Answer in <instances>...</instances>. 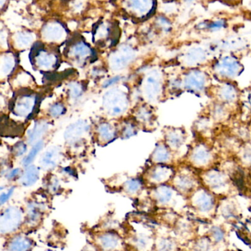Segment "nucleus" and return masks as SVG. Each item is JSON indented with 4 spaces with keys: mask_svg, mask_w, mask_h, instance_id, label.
Returning <instances> with one entry per match:
<instances>
[{
    "mask_svg": "<svg viewBox=\"0 0 251 251\" xmlns=\"http://www.w3.org/2000/svg\"><path fill=\"white\" fill-rule=\"evenodd\" d=\"M131 117L140 128L153 129L156 125V116L153 106L148 103H139L131 110Z\"/></svg>",
    "mask_w": 251,
    "mask_h": 251,
    "instance_id": "10",
    "label": "nucleus"
},
{
    "mask_svg": "<svg viewBox=\"0 0 251 251\" xmlns=\"http://www.w3.org/2000/svg\"><path fill=\"white\" fill-rule=\"evenodd\" d=\"M228 26L226 19L219 18L213 20H206L200 22L198 25V29L200 30L208 31L211 32H218L224 30Z\"/></svg>",
    "mask_w": 251,
    "mask_h": 251,
    "instance_id": "28",
    "label": "nucleus"
},
{
    "mask_svg": "<svg viewBox=\"0 0 251 251\" xmlns=\"http://www.w3.org/2000/svg\"><path fill=\"white\" fill-rule=\"evenodd\" d=\"M32 240L23 234L13 236L7 245V251H31L33 247Z\"/></svg>",
    "mask_w": 251,
    "mask_h": 251,
    "instance_id": "23",
    "label": "nucleus"
},
{
    "mask_svg": "<svg viewBox=\"0 0 251 251\" xmlns=\"http://www.w3.org/2000/svg\"><path fill=\"white\" fill-rule=\"evenodd\" d=\"M93 128L87 120L80 119L73 122L65 129L64 141L66 146L75 153L82 152L92 134Z\"/></svg>",
    "mask_w": 251,
    "mask_h": 251,
    "instance_id": "4",
    "label": "nucleus"
},
{
    "mask_svg": "<svg viewBox=\"0 0 251 251\" xmlns=\"http://www.w3.org/2000/svg\"><path fill=\"white\" fill-rule=\"evenodd\" d=\"M164 143L173 152L181 149L185 142V131L177 127H166L164 129Z\"/></svg>",
    "mask_w": 251,
    "mask_h": 251,
    "instance_id": "15",
    "label": "nucleus"
},
{
    "mask_svg": "<svg viewBox=\"0 0 251 251\" xmlns=\"http://www.w3.org/2000/svg\"><path fill=\"white\" fill-rule=\"evenodd\" d=\"M175 174L176 169L171 165L152 164L145 171L143 180L148 184L158 186L171 181Z\"/></svg>",
    "mask_w": 251,
    "mask_h": 251,
    "instance_id": "9",
    "label": "nucleus"
},
{
    "mask_svg": "<svg viewBox=\"0 0 251 251\" xmlns=\"http://www.w3.org/2000/svg\"><path fill=\"white\" fill-rule=\"evenodd\" d=\"M123 79V76L120 75H116L113 77L106 79L102 84L103 88H110L112 87L117 86L118 84Z\"/></svg>",
    "mask_w": 251,
    "mask_h": 251,
    "instance_id": "38",
    "label": "nucleus"
},
{
    "mask_svg": "<svg viewBox=\"0 0 251 251\" xmlns=\"http://www.w3.org/2000/svg\"><path fill=\"white\" fill-rule=\"evenodd\" d=\"M41 178V168L32 164L23 168V172L16 182L23 187H31L35 185Z\"/></svg>",
    "mask_w": 251,
    "mask_h": 251,
    "instance_id": "20",
    "label": "nucleus"
},
{
    "mask_svg": "<svg viewBox=\"0 0 251 251\" xmlns=\"http://www.w3.org/2000/svg\"><path fill=\"white\" fill-rule=\"evenodd\" d=\"M23 172V168L16 167V168H11L4 174L3 176L4 177L7 181H17L19 177Z\"/></svg>",
    "mask_w": 251,
    "mask_h": 251,
    "instance_id": "35",
    "label": "nucleus"
},
{
    "mask_svg": "<svg viewBox=\"0 0 251 251\" xmlns=\"http://www.w3.org/2000/svg\"><path fill=\"white\" fill-rule=\"evenodd\" d=\"M118 126L119 137L124 140L131 138L138 133L140 127L132 118H127L121 121Z\"/></svg>",
    "mask_w": 251,
    "mask_h": 251,
    "instance_id": "25",
    "label": "nucleus"
},
{
    "mask_svg": "<svg viewBox=\"0 0 251 251\" xmlns=\"http://www.w3.org/2000/svg\"><path fill=\"white\" fill-rule=\"evenodd\" d=\"M9 101L10 100L7 99V94L3 93L1 90H0V111L4 108H8Z\"/></svg>",
    "mask_w": 251,
    "mask_h": 251,
    "instance_id": "39",
    "label": "nucleus"
},
{
    "mask_svg": "<svg viewBox=\"0 0 251 251\" xmlns=\"http://www.w3.org/2000/svg\"><path fill=\"white\" fill-rule=\"evenodd\" d=\"M166 90V80L162 71L151 69L143 74L139 91L143 101L151 105L157 104Z\"/></svg>",
    "mask_w": 251,
    "mask_h": 251,
    "instance_id": "2",
    "label": "nucleus"
},
{
    "mask_svg": "<svg viewBox=\"0 0 251 251\" xmlns=\"http://www.w3.org/2000/svg\"><path fill=\"white\" fill-rule=\"evenodd\" d=\"M191 159L195 163H203L206 159V152L201 149H197L193 151V154L191 155Z\"/></svg>",
    "mask_w": 251,
    "mask_h": 251,
    "instance_id": "37",
    "label": "nucleus"
},
{
    "mask_svg": "<svg viewBox=\"0 0 251 251\" xmlns=\"http://www.w3.org/2000/svg\"><path fill=\"white\" fill-rule=\"evenodd\" d=\"M205 52L201 48L196 47V48L191 49L183 56V63L185 64L194 65L196 63H199L204 59Z\"/></svg>",
    "mask_w": 251,
    "mask_h": 251,
    "instance_id": "31",
    "label": "nucleus"
},
{
    "mask_svg": "<svg viewBox=\"0 0 251 251\" xmlns=\"http://www.w3.org/2000/svg\"><path fill=\"white\" fill-rule=\"evenodd\" d=\"M45 185L46 189L51 194L57 193L61 188V184L58 177L51 173H50L46 179Z\"/></svg>",
    "mask_w": 251,
    "mask_h": 251,
    "instance_id": "34",
    "label": "nucleus"
},
{
    "mask_svg": "<svg viewBox=\"0 0 251 251\" xmlns=\"http://www.w3.org/2000/svg\"><path fill=\"white\" fill-rule=\"evenodd\" d=\"M34 42L33 34L29 32H20L13 38V46L17 50H24L32 47Z\"/></svg>",
    "mask_w": 251,
    "mask_h": 251,
    "instance_id": "30",
    "label": "nucleus"
},
{
    "mask_svg": "<svg viewBox=\"0 0 251 251\" xmlns=\"http://www.w3.org/2000/svg\"><path fill=\"white\" fill-rule=\"evenodd\" d=\"M44 212V204L38 201H30L26 206L25 220L29 226H35L41 221Z\"/></svg>",
    "mask_w": 251,
    "mask_h": 251,
    "instance_id": "21",
    "label": "nucleus"
},
{
    "mask_svg": "<svg viewBox=\"0 0 251 251\" xmlns=\"http://www.w3.org/2000/svg\"><path fill=\"white\" fill-rule=\"evenodd\" d=\"M174 160V152L162 141L156 143L154 149L150 156L152 164L161 165H171Z\"/></svg>",
    "mask_w": 251,
    "mask_h": 251,
    "instance_id": "18",
    "label": "nucleus"
},
{
    "mask_svg": "<svg viewBox=\"0 0 251 251\" xmlns=\"http://www.w3.org/2000/svg\"><path fill=\"white\" fill-rule=\"evenodd\" d=\"M19 60L12 51L0 54V83L10 81L18 71Z\"/></svg>",
    "mask_w": 251,
    "mask_h": 251,
    "instance_id": "14",
    "label": "nucleus"
},
{
    "mask_svg": "<svg viewBox=\"0 0 251 251\" xmlns=\"http://www.w3.org/2000/svg\"><path fill=\"white\" fill-rule=\"evenodd\" d=\"M182 86L189 91H200L203 87V79L199 72H190L184 75Z\"/></svg>",
    "mask_w": 251,
    "mask_h": 251,
    "instance_id": "24",
    "label": "nucleus"
},
{
    "mask_svg": "<svg viewBox=\"0 0 251 251\" xmlns=\"http://www.w3.org/2000/svg\"><path fill=\"white\" fill-rule=\"evenodd\" d=\"M66 101L71 105H76L85 97L86 86L81 81L72 80L68 82L65 88Z\"/></svg>",
    "mask_w": 251,
    "mask_h": 251,
    "instance_id": "17",
    "label": "nucleus"
},
{
    "mask_svg": "<svg viewBox=\"0 0 251 251\" xmlns=\"http://www.w3.org/2000/svg\"><path fill=\"white\" fill-rule=\"evenodd\" d=\"M225 1H227V0H225Z\"/></svg>",
    "mask_w": 251,
    "mask_h": 251,
    "instance_id": "42",
    "label": "nucleus"
},
{
    "mask_svg": "<svg viewBox=\"0 0 251 251\" xmlns=\"http://www.w3.org/2000/svg\"><path fill=\"white\" fill-rule=\"evenodd\" d=\"M66 32L64 26L59 22L47 24L42 29L43 39L49 44H57L66 38Z\"/></svg>",
    "mask_w": 251,
    "mask_h": 251,
    "instance_id": "16",
    "label": "nucleus"
},
{
    "mask_svg": "<svg viewBox=\"0 0 251 251\" xmlns=\"http://www.w3.org/2000/svg\"><path fill=\"white\" fill-rule=\"evenodd\" d=\"M137 52L131 46H121L112 51L107 57V67L115 73L128 69L136 60Z\"/></svg>",
    "mask_w": 251,
    "mask_h": 251,
    "instance_id": "6",
    "label": "nucleus"
},
{
    "mask_svg": "<svg viewBox=\"0 0 251 251\" xmlns=\"http://www.w3.org/2000/svg\"><path fill=\"white\" fill-rule=\"evenodd\" d=\"M29 61L35 70L51 72L58 67L60 56L55 50L48 48L43 43L35 42L31 47Z\"/></svg>",
    "mask_w": 251,
    "mask_h": 251,
    "instance_id": "5",
    "label": "nucleus"
},
{
    "mask_svg": "<svg viewBox=\"0 0 251 251\" xmlns=\"http://www.w3.org/2000/svg\"><path fill=\"white\" fill-rule=\"evenodd\" d=\"M93 137L101 146H106L119 137L117 125L109 120L99 122L93 128Z\"/></svg>",
    "mask_w": 251,
    "mask_h": 251,
    "instance_id": "11",
    "label": "nucleus"
},
{
    "mask_svg": "<svg viewBox=\"0 0 251 251\" xmlns=\"http://www.w3.org/2000/svg\"><path fill=\"white\" fill-rule=\"evenodd\" d=\"M40 103V94L33 88L14 90L9 101L8 110L13 116L29 121L35 117Z\"/></svg>",
    "mask_w": 251,
    "mask_h": 251,
    "instance_id": "1",
    "label": "nucleus"
},
{
    "mask_svg": "<svg viewBox=\"0 0 251 251\" xmlns=\"http://www.w3.org/2000/svg\"></svg>",
    "mask_w": 251,
    "mask_h": 251,
    "instance_id": "41",
    "label": "nucleus"
},
{
    "mask_svg": "<svg viewBox=\"0 0 251 251\" xmlns=\"http://www.w3.org/2000/svg\"><path fill=\"white\" fill-rule=\"evenodd\" d=\"M67 111V106L66 103L61 101H54L47 107V112H46L47 119L49 120L59 119L65 116Z\"/></svg>",
    "mask_w": 251,
    "mask_h": 251,
    "instance_id": "29",
    "label": "nucleus"
},
{
    "mask_svg": "<svg viewBox=\"0 0 251 251\" xmlns=\"http://www.w3.org/2000/svg\"><path fill=\"white\" fill-rule=\"evenodd\" d=\"M153 0H126V8L138 18H145L153 8Z\"/></svg>",
    "mask_w": 251,
    "mask_h": 251,
    "instance_id": "19",
    "label": "nucleus"
},
{
    "mask_svg": "<svg viewBox=\"0 0 251 251\" xmlns=\"http://www.w3.org/2000/svg\"><path fill=\"white\" fill-rule=\"evenodd\" d=\"M51 122L48 119H35L33 125L25 132V141L31 146L39 140H44L51 130Z\"/></svg>",
    "mask_w": 251,
    "mask_h": 251,
    "instance_id": "13",
    "label": "nucleus"
},
{
    "mask_svg": "<svg viewBox=\"0 0 251 251\" xmlns=\"http://www.w3.org/2000/svg\"><path fill=\"white\" fill-rule=\"evenodd\" d=\"M9 82L13 91L22 88H33L35 84L32 75L24 70H18Z\"/></svg>",
    "mask_w": 251,
    "mask_h": 251,
    "instance_id": "22",
    "label": "nucleus"
},
{
    "mask_svg": "<svg viewBox=\"0 0 251 251\" xmlns=\"http://www.w3.org/2000/svg\"><path fill=\"white\" fill-rule=\"evenodd\" d=\"M68 60L78 67L86 66L94 57V51L89 44L77 40L68 46L66 50Z\"/></svg>",
    "mask_w": 251,
    "mask_h": 251,
    "instance_id": "8",
    "label": "nucleus"
},
{
    "mask_svg": "<svg viewBox=\"0 0 251 251\" xmlns=\"http://www.w3.org/2000/svg\"><path fill=\"white\" fill-rule=\"evenodd\" d=\"M143 186V182L140 178H127L124 183V190L128 194H135L140 191Z\"/></svg>",
    "mask_w": 251,
    "mask_h": 251,
    "instance_id": "32",
    "label": "nucleus"
},
{
    "mask_svg": "<svg viewBox=\"0 0 251 251\" xmlns=\"http://www.w3.org/2000/svg\"><path fill=\"white\" fill-rule=\"evenodd\" d=\"M173 187L180 192H187L193 187V178L186 173L176 172L171 179Z\"/></svg>",
    "mask_w": 251,
    "mask_h": 251,
    "instance_id": "26",
    "label": "nucleus"
},
{
    "mask_svg": "<svg viewBox=\"0 0 251 251\" xmlns=\"http://www.w3.org/2000/svg\"><path fill=\"white\" fill-rule=\"evenodd\" d=\"M24 221L22 209L17 206H9L0 212V234L7 235L16 232Z\"/></svg>",
    "mask_w": 251,
    "mask_h": 251,
    "instance_id": "7",
    "label": "nucleus"
},
{
    "mask_svg": "<svg viewBox=\"0 0 251 251\" xmlns=\"http://www.w3.org/2000/svg\"><path fill=\"white\" fill-rule=\"evenodd\" d=\"M28 146L29 145L26 143L25 140H20L12 146L10 149V153L13 157L16 159L23 158L28 152Z\"/></svg>",
    "mask_w": 251,
    "mask_h": 251,
    "instance_id": "33",
    "label": "nucleus"
},
{
    "mask_svg": "<svg viewBox=\"0 0 251 251\" xmlns=\"http://www.w3.org/2000/svg\"><path fill=\"white\" fill-rule=\"evenodd\" d=\"M63 157L64 153L60 146H51L46 149L40 155L38 165L41 170L51 173L60 166Z\"/></svg>",
    "mask_w": 251,
    "mask_h": 251,
    "instance_id": "12",
    "label": "nucleus"
},
{
    "mask_svg": "<svg viewBox=\"0 0 251 251\" xmlns=\"http://www.w3.org/2000/svg\"><path fill=\"white\" fill-rule=\"evenodd\" d=\"M45 145V139H44V140H39V141L35 143V144L31 146L29 151L26 153V154L21 160L22 168H25V167L28 166V165L33 164L34 161L36 159L38 155L44 151Z\"/></svg>",
    "mask_w": 251,
    "mask_h": 251,
    "instance_id": "27",
    "label": "nucleus"
},
{
    "mask_svg": "<svg viewBox=\"0 0 251 251\" xmlns=\"http://www.w3.org/2000/svg\"><path fill=\"white\" fill-rule=\"evenodd\" d=\"M5 2V0H0V8L2 7L3 4Z\"/></svg>",
    "mask_w": 251,
    "mask_h": 251,
    "instance_id": "40",
    "label": "nucleus"
},
{
    "mask_svg": "<svg viewBox=\"0 0 251 251\" xmlns=\"http://www.w3.org/2000/svg\"><path fill=\"white\" fill-rule=\"evenodd\" d=\"M129 95L119 86L108 88L103 95L101 107L104 114L110 119L123 117L129 110Z\"/></svg>",
    "mask_w": 251,
    "mask_h": 251,
    "instance_id": "3",
    "label": "nucleus"
},
{
    "mask_svg": "<svg viewBox=\"0 0 251 251\" xmlns=\"http://www.w3.org/2000/svg\"><path fill=\"white\" fill-rule=\"evenodd\" d=\"M15 190H16L15 186H10L6 190L0 192V207L4 206L11 199L14 194Z\"/></svg>",
    "mask_w": 251,
    "mask_h": 251,
    "instance_id": "36",
    "label": "nucleus"
}]
</instances>
